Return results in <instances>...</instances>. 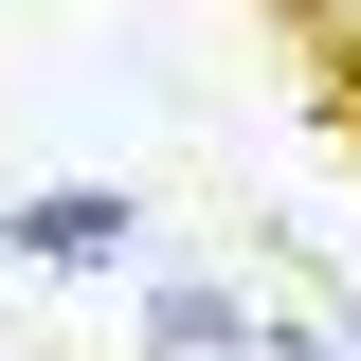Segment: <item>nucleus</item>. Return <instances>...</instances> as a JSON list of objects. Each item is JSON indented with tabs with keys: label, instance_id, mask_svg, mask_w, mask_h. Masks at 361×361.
I'll return each mask as SVG.
<instances>
[{
	"label": "nucleus",
	"instance_id": "obj_1",
	"mask_svg": "<svg viewBox=\"0 0 361 361\" xmlns=\"http://www.w3.org/2000/svg\"><path fill=\"white\" fill-rule=\"evenodd\" d=\"M0 253L109 289V271H145V199H127V180H37V199H0Z\"/></svg>",
	"mask_w": 361,
	"mask_h": 361
},
{
	"label": "nucleus",
	"instance_id": "obj_2",
	"mask_svg": "<svg viewBox=\"0 0 361 361\" xmlns=\"http://www.w3.org/2000/svg\"><path fill=\"white\" fill-rule=\"evenodd\" d=\"M127 325H145V361H253V271H163V253H145L127 271Z\"/></svg>",
	"mask_w": 361,
	"mask_h": 361
},
{
	"label": "nucleus",
	"instance_id": "obj_3",
	"mask_svg": "<svg viewBox=\"0 0 361 361\" xmlns=\"http://www.w3.org/2000/svg\"><path fill=\"white\" fill-rule=\"evenodd\" d=\"M253 18H271V37H289V54L325 73V109L361 90V0H253Z\"/></svg>",
	"mask_w": 361,
	"mask_h": 361
},
{
	"label": "nucleus",
	"instance_id": "obj_4",
	"mask_svg": "<svg viewBox=\"0 0 361 361\" xmlns=\"http://www.w3.org/2000/svg\"><path fill=\"white\" fill-rule=\"evenodd\" d=\"M343 145H361V90H343Z\"/></svg>",
	"mask_w": 361,
	"mask_h": 361
}]
</instances>
